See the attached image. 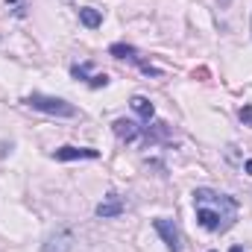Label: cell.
Masks as SVG:
<instances>
[{
	"label": "cell",
	"instance_id": "cell-6",
	"mask_svg": "<svg viewBox=\"0 0 252 252\" xmlns=\"http://www.w3.org/2000/svg\"><path fill=\"white\" fill-rule=\"evenodd\" d=\"M56 161H76V158H100L97 150H88V147H59L53 153Z\"/></svg>",
	"mask_w": 252,
	"mask_h": 252
},
{
	"label": "cell",
	"instance_id": "cell-11",
	"mask_svg": "<svg viewBox=\"0 0 252 252\" xmlns=\"http://www.w3.org/2000/svg\"><path fill=\"white\" fill-rule=\"evenodd\" d=\"M79 21H82L88 30H97V27L103 24V12H100V9H91V6H82V9H79Z\"/></svg>",
	"mask_w": 252,
	"mask_h": 252
},
{
	"label": "cell",
	"instance_id": "cell-2",
	"mask_svg": "<svg viewBox=\"0 0 252 252\" xmlns=\"http://www.w3.org/2000/svg\"><path fill=\"white\" fill-rule=\"evenodd\" d=\"M27 106H32L35 112H44V115H53V118H73L76 109L73 103H67L62 97H50V94H30L27 97Z\"/></svg>",
	"mask_w": 252,
	"mask_h": 252
},
{
	"label": "cell",
	"instance_id": "cell-15",
	"mask_svg": "<svg viewBox=\"0 0 252 252\" xmlns=\"http://www.w3.org/2000/svg\"><path fill=\"white\" fill-rule=\"evenodd\" d=\"M211 252H214V250H211Z\"/></svg>",
	"mask_w": 252,
	"mask_h": 252
},
{
	"label": "cell",
	"instance_id": "cell-1",
	"mask_svg": "<svg viewBox=\"0 0 252 252\" xmlns=\"http://www.w3.org/2000/svg\"><path fill=\"white\" fill-rule=\"evenodd\" d=\"M193 211L196 220L205 232H229L238 220V202L229 193L211 188H196L193 190Z\"/></svg>",
	"mask_w": 252,
	"mask_h": 252
},
{
	"label": "cell",
	"instance_id": "cell-4",
	"mask_svg": "<svg viewBox=\"0 0 252 252\" xmlns=\"http://www.w3.org/2000/svg\"><path fill=\"white\" fill-rule=\"evenodd\" d=\"M109 53H112V56H118V59H129V62H135L144 73H147V76H158V67H153L150 62H144V59H141V53H138L135 47H129V44H112V47H109Z\"/></svg>",
	"mask_w": 252,
	"mask_h": 252
},
{
	"label": "cell",
	"instance_id": "cell-14",
	"mask_svg": "<svg viewBox=\"0 0 252 252\" xmlns=\"http://www.w3.org/2000/svg\"><path fill=\"white\" fill-rule=\"evenodd\" d=\"M229 252H244V250H241V247H232V250H229Z\"/></svg>",
	"mask_w": 252,
	"mask_h": 252
},
{
	"label": "cell",
	"instance_id": "cell-7",
	"mask_svg": "<svg viewBox=\"0 0 252 252\" xmlns=\"http://www.w3.org/2000/svg\"><path fill=\"white\" fill-rule=\"evenodd\" d=\"M124 199L118 196V193H109L100 205H97V217H103V220H112V217H121L124 214Z\"/></svg>",
	"mask_w": 252,
	"mask_h": 252
},
{
	"label": "cell",
	"instance_id": "cell-10",
	"mask_svg": "<svg viewBox=\"0 0 252 252\" xmlns=\"http://www.w3.org/2000/svg\"><path fill=\"white\" fill-rule=\"evenodd\" d=\"M132 109H135V115H138L144 124H150L153 115H156V109H153V103H150L147 97H132Z\"/></svg>",
	"mask_w": 252,
	"mask_h": 252
},
{
	"label": "cell",
	"instance_id": "cell-12",
	"mask_svg": "<svg viewBox=\"0 0 252 252\" xmlns=\"http://www.w3.org/2000/svg\"><path fill=\"white\" fill-rule=\"evenodd\" d=\"M238 118H241L247 126H252V106H244V109L238 112Z\"/></svg>",
	"mask_w": 252,
	"mask_h": 252
},
{
	"label": "cell",
	"instance_id": "cell-8",
	"mask_svg": "<svg viewBox=\"0 0 252 252\" xmlns=\"http://www.w3.org/2000/svg\"><path fill=\"white\" fill-rule=\"evenodd\" d=\"M73 250V232H56V235H50L47 241H44V252H70Z\"/></svg>",
	"mask_w": 252,
	"mask_h": 252
},
{
	"label": "cell",
	"instance_id": "cell-9",
	"mask_svg": "<svg viewBox=\"0 0 252 252\" xmlns=\"http://www.w3.org/2000/svg\"><path fill=\"white\" fill-rule=\"evenodd\" d=\"M112 126H115V135H118L121 141H126V144H132V141L141 135V126L135 124V121H126V118H118Z\"/></svg>",
	"mask_w": 252,
	"mask_h": 252
},
{
	"label": "cell",
	"instance_id": "cell-5",
	"mask_svg": "<svg viewBox=\"0 0 252 252\" xmlns=\"http://www.w3.org/2000/svg\"><path fill=\"white\" fill-rule=\"evenodd\" d=\"M70 73H73L76 79L88 82L91 88H106V85H109V76H106V73H91V64H88V62L73 64V67H70Z\"/></svg>",
	"mask_w": 252,
	"mask_h": 252
},
{
	"label": "cell",
	"instance_id": "cell-3",
	"mask_svg": "<svg viewBox=\"0 0 252 252\" xmlns=\"http://www.w3.org/2000/svg\"><path fill=\"white\" fill-rule=\"evenodd\" d=\"M153 226H156V232L161 235V241L167 244V250L170 252H182V232H179V226H176L173 220L158 217V220H153Z\"/></svg>",
	"mask_w": 252,
	"mask_h": 252
},
{
	"label": "cell",
	"instance_id": "cell-13",
	"mask_svg": "<svg viewBox=\"0 0 252 252\" xmlns=\"http://www.w3.org/2000/svg\"><path fill=\"white\" fill-rule=\"evenodd\" d=\"M244 170H247V173L252 176V158H247V161H244Z\"/></svg>",
	"mask_w": 252,
	"mask_h": 252
}]
</instances>
